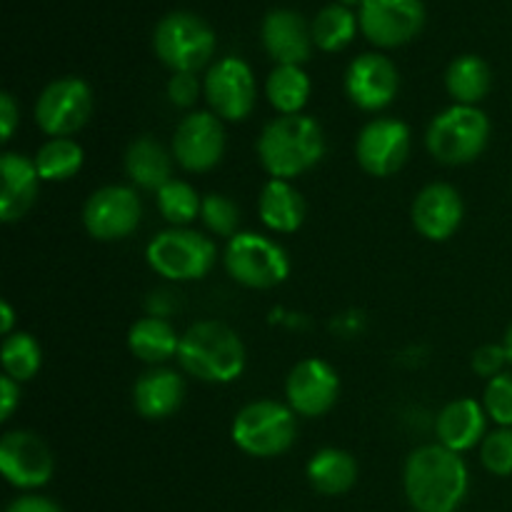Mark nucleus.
Returning <instances> with one entry per match:
<instances>
[{
  "instance_id": "nucleus-10",
  "label": "nucleus",
  "mask_w": 512,
  "mask_h": 512,
  "mask_svg": "<svg viewBox=\"0 0 512 512\" xmlns=\"http://www.w3.org/2000/svg\"><path fill=\"white\" fill-rule=\"evenodd\" d=\"M203 93L210 105V113L218 115L220 120H228V123H238L253 113L258 85H255L250 65L235 55H228L208 70Z\"/></svg>"
},
{
  "instance_id": "nucleus-41",
  "label": "nucleus",
  "mask_w": 512,
  "mask_h": 512,
  "mask_svg": "<svg viewBox=\"0 0 512 512\" xmlns=\"http://www.w3.org/2000/svg\"><path fill=\"white\" fill-rule=\"evenodd\" d=\"M13 323H15L13 308H10L8 300H3V303H0V333H3L5 338L13 335Z\"/></svg>"
},
{
  "instance_id": "nucleus-28",
  "label": "nucleus",
  "mask_w": 512,
  "mask_h": 512,
  "mask_svg": "<svg viewBox=\"0 0 512 512\" xmlns=\"http://www.w3.org/2000/svg\"><path fill=\"white\" fill-rule=\"evenodd\" d=\"M265 95L280 115H298L310 98V78L300 65H278L265 80Z\"/></svg>"
},
{
  "instance_id": "nucleus-17",
  "label": "nucleus",
  "mask_w": 512,
  "mask_h": 512,
  "mask_svg": "<svg viewBox=\"0 0 512 512\" xmlns=\"http://www.w3.org/2000/svg\"><path fill=\"white\" fill-rule=\"evenodd\" d=\"M400 90V75L393 60L380 53H365L350 63L345 73V93L355 108L378 113L388 108Z\"/></svg>"
},
{
  "instance_id": "nucleus-36",
  "label": "nucleus",
  "mask_w": 512,
  "mask_h": 512,
  "mask_svg": "<svg viewBox=\"0 0 512 512\" xmlns=\"http://www.w3.org/2000/svg\"><path fill=\"white\" fill-rule=\"evenodd\" d=\"M505 363H508V353H505L503 345L498 343H488V345H480L478 350L473 353V373L480 375L485 380H493L495 375L503 373Z\"/></svg>"
},
{
  "instance_id": "nucleus-35",
  "label": "nucleus",
  "mask_w": 512,
  "mask_h": 512,
  "mask_svg": "<svg viewBox=\"0 0 512 512\" xmlns=\"http://www.w3.org/2000/svg\"><path fill=\"white\" fill-rule=\"evenodd\" d=\"M483 408L500 428H512V373H500L488 380L483 393Z\"/></svg>"
},
{
  "instance_id": "nucleus-13",
  "label": "nucleus",
  "mask_w": 512,
  "mask_h": 512,
  "mask_svg": "<svg viewBox=\"0 0 512 512\" xmlns=\"http://www.w3.org/2000/svg\"><path fill=\"white\" fill-rule=\"evenodd\" d=\"M53 453L40 435L30 430H13L0 440V473L13 488H43L53 478Z\"/></svg>"
},
{
  "instance_id": "nucleus-19",
  "label": "nucleus",
  "mask_w": 512,
  "mask_h": 512,
  "mask_svg": "<svg viewBox=\"0 0 512 512\" xmlns=\"http://www.w3.org/2000/svg\"><path fill=\"white\" fill-rule=\"evenodd\" d=\"M265 50L278 65H303L313 50V30L295 10H270L260 28Z\"/></svg>"
},
{
  "instance_id": "nucleus-14",
  "label": "nucleus",
  "mask_w": 512,
  "mask_h": 512,
  "mask_svg": "<svg viewBox=\"0 0 512 512\" xmlns=\"http://www.w3.org/2000/svg\"><path fill=\"white\" fill-rule=\"evenodd\" d=\"M173 158L180 168L190 173L213 170L223 160L225 153V128L223 120L208 110L190 113L180 120L173 135Z\"/></svg>"
},
{
  "instance_id": "nucleus-24",
  "label": "nucleus",
  "mask_w": 512,
  "mask_h": 512,
  "mask_svg": "<svg viewBox=\"0 0 512 512\" xmlns=\"http://www.w3.org/2000/svg\"><path fill=\"white\" fill-rule=\"evenodd\" d=\"M125 173L133 185L158 193L165 183L173 180V155L155 138H138L125 153Z\"/></svg>"
},
{
  "instance_id": "nucleus-34",
  "label": "nucleus",
  "mask_w": 512,
  "mask_h": 512,
  "mask_svg": "<svg viewBox=\"0 0 512 512\" xmlns=\"http://www.w3.org/2000/svg\"><path fill=\"white\" fill-rule=\"evenodd\" d=\"M480 463L498 478L512 475V428H498L480 443Z\"/></svg>"
},
{
  "instance_id": "nucleus-23",
  "label": "nucleus",
  "mask_w": 512,
  "mask_h": 512,
  "mask_svg": "<svg viewBox=\"0 0 512 512\" xmlns=\"http://www.w3.org/2000/svg\"><path fill=\"white\" fill-rule=\"evenodd\" d=\"M258 213L273 233H295L305 220V200L290 180L270 178L260 190Z\"/></svg>"
},
{
  "instance_id": "nucleus-26",
  "label": "nucleus",
  "mask_w": 512,
  "mask_h": 512,
  "mask_svg": "<svg viewBox=\"0 0 512 512\" xmlns=\"http://www.w3.org/2000/svg\"><path fill=\"white\" fill-rule=\"evenodd\" d=\"M308 480L315 493L335 495L348 493L358 480V463L348 450L340 448H323L310 458L308 463Z\"/></svg>"
},
{
  "instance_id": "nucleus-33",
  "label": "nucleus",
  "mask_w": 512,
  "mask_h": 512,
  "mask_svg": "<svg viewBox=\"0 0 512 512\" xmlns=\"http://www.w3.org/2000/svg\"><path fill=\"white\" fill-rule=\"evenodd\" d=\"M200 218H203L205 228L210 233L220 235V238H235L238 235L240 225V210L228 195L210 193L203 198V210H200Z\"/></svg>"
},
{
  "instance_id": "nucleus-22",
  "label": "nucleus",
  "mask_w": 512,
  "mask_h": 512,
  "mask_svg": "<svg viewBox=\"0 0 512 512\" xmlns=\"http://www.w3.org/2000/svg\"><path fill=\"white\" fill-rule=\"evenodd\" d=\"M185 383L170 368H153L133 385V405L140 418L165 420L183 405Z\"/></svg>"
},
{
  "instance_id": "nucleus-9",
  "label": "nucleus",
  "mask_w": 512,
  "mask_h": 512,
  "mask_svg": "<svg viewBox=\"0 0 512 512\" xmlns=\"http://www.w3.org/2000/svg\"><path fill=\"white\" fill-rule=\"evenodd\" d=\"M93 113V90L83 78H58L45 85L35 103V123L50 138H70Z\"/></svg>"
},
{
  "instance_id": "nucleus-18",
  "label": "nucleus",
  "mask_w": 512,
  "mask_h": 512,
  "mask_svg": "<svg viewBox=\"0 0 512 512\" xmlns=\"http://www.w3.org/2000/svg\"><path fill=\"white\" fill-rule=\"evenodd\" d=\"M413 225L423 238L433 243L453 238L463 223V198L458 190L448 183H430L415 195L413 200Z\"/></svg>"
},
{
  "instance_id": "nucleus-31",
  "label": "nucleus",
  "mask_w": 512,
  "mask_h": 512,
  "mask_svg": "<svg viewBox=\"0 0 512 512\" xmlns=\"http://www.w3.org/2000/svg\"><path fill=\"white\" fill-rule=\"evenodd\" d=\"M0 363H3L8 378L28 383L38 375L40 365H43V350L30 333H13L3 340Z\"/></svg>"
},
{
  "instance_id": "nucleus-12",
  "label": "nucleus",
  "mask_w": 512,
  "mask_h": 512,
  "mask_svg": "<svg viewBox=\"0 0 512 512\" xmlns=\"http://www.w3.org/2000/svg\"><path fill=\"white\" fill-rule=\"evenodd\" d=\"M410 155V128L398 118H375L355 140V158L360 168L375 178L398 173Z\"/></svg>"
},
{
  "instance_id": "nucleus-3",
  "label": "nucleus",
  "mask_w": 512,
  "mask_h": 512,
  "mask_svg": "<svg viewBox=\"0 0 512 512\" xmlns=\"http://www.w3.org/2000/svg\"><path fill=\"white\" fill-rule=\"evenodd\" d=\"M180 368L203 383H233L245 370V345L220 320H200L180 335Z\"/></svg>"
},
{
  "instance_id": "nucleus-27",
  "label": "nucleus",
  "mask_w": 512,
  "mask_h": 512,
  "mask_svg": "<svg viewBox=\"0 0 512 512\" xmlns=\"http://www.w3.org/2000/svg\"><path fill=\"white\" fill-rule=\"evenodd\" d=\"M493 75L488 63L478 55H460L445 73V88L455 105H478L488 95Z\"/></svg>"
},
{
  "instance_id": "nucleus-5",
  "label": "nucleus",
  "mask_w": 512,
  "mask_h": 512,
  "mask_svg": "<svg viewBox=\"0 0 512 512\" xmlns=\"http://www.w3.org/2000/svg\"><path fill=\"white\" fill-rule=\"evenodd\" d=\"M490 140V120L478 105H450L435 115L425 133L428 153L443 165H465L480 158Z\"/></svg>"
},
{
  "instance_id": "nucleus-7",
  "label": "nucleus",
  "mask_w": 512,
  "mask_h": 512,
  "mask_svg": "<svg viewBox=\"0 0 512 512\" xmlns=\"http://www.w3.org/2000/svg\"><path fill=\"white\" fill-rule=\"evenodd\" d=\"M153 48L173 73H198L215 53V33L200 15L170 13L155 25Z\"/></svg>"
},
{
  "instance_id": "nucleus-8",
  "label": "nucleus",
  "mask_w": 512,
  "mask_h": 512,
  "mask_svg": "<svg viewBox=\"0 0 512 512\" xmlns=\"http://www.w3.org/2000/svg\"><path fill=\"white\" fill-rule=\"evenodd\" d=\"M223 263L235 283L255 290L275 288L290 275L288 253L275 240L260 233H238L230 238Z\"/></svg>"
},
{
  "instance_id": "nucleus-2",
  "label": "nucleus",
  "mask_w": 512,
  "mask_h": 512,
  "mask_svg": "<svg viewBox=\"0 0 512 512\" xmlns=\"http://www.w3.org/2000/svg\"><path fill=\"white\" fill-rule=\"evenodd\" d=\"M325 138L310 115H278L258 138V160L275 180H293L323 160Z\"/></svg>"
},
{
  "instance_id": "nucleus-21",
  "label": "nucleus",
  "mask_w": 512,
  "mask_h": 512,
  "mask_svg": "<svg viewBox=\"0 0 512 512\" xmlns=\"http://www.w3.org/2000/svg\"><path fill=\"white\" fill-rule=\"evenodd\" d=\"M3 193H0V218L3 223L20 220L30 210L38 195L40 175L33 158L20 153H3L0 158Z\"/></svg>"
},
{
  "instance_id": "nucleus-1",
  "label": "nucleus",
  "mask_w": 512,
  "mask_h": 512,
  "mask_svg": "<svg viewBox=\"0 0 512 512\" xmlns=\"http://www.w3.org/2000/svg\"><path fill=\"white\" fill-rule=\"evenodd\" d=\"M403 488L415 512H455L470 488L468 465L440 443L420 445L405 460Z\"/></svg>"
},
{
  "instance_id": "nucleus-30",
  "label": "nucleus",
  "mask_w": 512,
  "mask_h": 512,
  "mask_svg": "<svg viewBox=\"0 0 512 512\" xmlns=\"http://www.w3.org/2000/svg\"><path fill=\"white\" fill-rule=\"evenodd\" d=\"M310 30H313V43L318 45L320 50L335 53V50L345 48V45L355 38V33H358V18H355V13L350 8L333 3L325 5V8L315 15Z\"/></svg>"
},
{
  "instance_id": "nucleus-16",
  "label": "nucleus",
  "mask_w": 512,
  "mask_h": 512,
  "mask_svg": "<svg viewBox=\"0 0 512 512\" xmlns=\"http://www.w3.org/2000/svg\"><path fill=\"white\" fill-rule=\"evenodd\" d=\"M340 395V378L330 363L320 358L300 360L285 380V398L300 418H320L335 405Z\"/></svg>"
},
{
  "instance_id": "nucleus-20",
  "label": "nucleus",
  "mask_w": 512,
  "mask_h": 512,
  "mask_svg": "<svg viewBox=\"0 0 512 512\" xmlns=\"http://www.w3.org/2000/svg\"><path fill=\"white\" fill-rule=\"evenodd\" d=\"M485 425H488V413H485L483 403L473 398H458L438 413L435 435L443 448L463 455L483 443Z\"/></svg>"
},
{
  "instance_id": "nucleus-4",
  "label": "nucleus",
  "mask_w": 512,
  "mask_h": 512,
  "mask_svg": "<svg viewBox=\"0 0 512 512\" xmlns=\"http://www.w3.org/2000/svg\"><path fill=\"white\" fill-rule=\"evenodd\" d=\"M298 435V418L290 405L278 400H255L238 410L230 438L253 458H278L288 453Z\"/></svg>"
},
{
  "instance_id": "nucleus-37",
  "label": "nucleus",
  "mask_w": 512,
  "mask_h": 512,
  "mask_svg": "<svg viewBox=\"0 0 512 512\" xmlns=\"http://www.w3.org/2000/svg\"><path fill=\"white\" fill-rule=\"evenodd\" d=\"M168 98L175 108H190L200 98V83L195 73H173L168 83Z\"/></svg>"
},
{
  "instance_id": "nucleus-15",
  "label": "nucleus",
  "mask_w": 512,
  "mask_h": 512,
  "mask_svg": "<svg viewBox=\"0 0 512 512\" xmlns=\"http://www.w3.org/2000/svg\"><path fill=\"white\" fill-rule=\"evenodd\" d=\"M425 25L420 0H368L360 8V30L378 48L410 43Z\"/></svg>"
},
{
  "instance_id": "nucleus-40",
  "label": "nucleus",
  "mask_w": 512,
  "mask_h": 512,
  "mask_svg": "<svg viewBox=\"0 0 512 512\" xmlns=\"http://www.w3.org/2000/svg\"><path fill=\"white\" fill-rule=\"evenodd\" d=\"M5 512H63L58 503H53L50 498L43 495H23V498H15L13 503L5 508Z\"/></svg>"
},
{
  "instance_id": "nucleus-38",
  "label": "nucleus",
  "mask_w": 512,
  "mask_h": 512,
  "mask_svg": "<svg viewBox=\"0 0 512 512\" xmlns=\"http://www.w3.org/2000/svg\"><path fill=\"white\" fill-rule=\"evenodd\" d=\"M18 123H20L18 103H15V98L10 93H3L0 95V135H3L0 140H3V143H8V140L13 138Z\"/></svg>"
},
{
  "instance_id": "nucleus-39",
  "label": "nucleus",
  "mask_w": 512,
  "mask_h": 512,
  "mask_svg": "<svg viewBox=\"0 0 512 512\" xmlns=\"http://www.w3.org/2000/svg\"><path fill=\"white\" fill-rule=\"evenodd\" d=\"M20 403V383L18 380L3 375L0 378V420H10V415L15 413Z\"/></svg>"
},
{
  "instance_id": "nucleus-42",
  "label": "nucleus",
  "mask_w": 512,
  "mask_h": 512,
  "mask_svg": "<svg viewBox=\"0 0 512 512\" xmlns=\"http://www.w3.org/2000/svg\"><path fill=\"white\" fill-rule=\"evenodd\" d=\"M503 348H505V353H508V363L512 365V323H510L508 333H505V340H503Z\"/></svg>"
},
{
  "instance_id": "nucleus-32",
  "label": "nucleus",
  "mask_w": 512,
  "mask_h": 512,
  "mask_svg": "<svg viewBox=\"0 0 512 512\" xmlns=\"http://www.w3.org/2000/svg\"><path fill=\"white\" fill-rule=\"evenodd\" d=\"M158 210L173 228H185L193 223L203 210V200L195 193L193 185L183 180H170L158 190Z\"/></svg>"
},
{
  "instance_id": "nucleus-25",
  "label": "nucleus",
  "mask_w": 512,
  "mask_h": 512,
  "mask_svg": "<svg viewBox=\"0 0 512 512\" xmlns=\"http://www.w3.org/2000/svg\"><path fill=\"white\" fill-rule=\"evenodd\" d=\"M128 348L138 360L150 365H163L168 360L178 358L180 335L173 325L160 315L135 320L128 333Z\"/></svg>"
},
{
  "instance_id": "nucleus-11",
  "label": "nucleus",
  "mask_w": 512,
  "mask_h": 512,
  "mask_svg": "<svg viewBox=\"0 0 512 512\" xmlns=\"http://www.w3.org/2000/svg\"><path fill=\"white\" fill-rule=\"evenodd\" d=\"M143 203L128 185H105L95 190L83 208V225L95 240H123L138 230Z\"/></svg>"
},
{
  "instance_id": "nucleus-43",
  "label": "nucleus",
  "mask_w": 512,
  "mask_h": 512,
  "mask_svg": "<svg viewBox=\"0 0 512 512\" xmlns=\"http://www.w3.org/2000/svg\"><path fill=\"white\" fill-rule=\"evenodd\" d=\"M340 5H345V8H363L365 3H368V0H338Z\"/></svg>"
},
{
  "instance_id": "nucleus-29",
  "label": "nucleus",
  "mask_w": 512,
  "mask_h": 512,
  "mask_svg": "<svg viewBox=\"0 0 512 512\" xmlns=\"http://www.w3.org/2000/svg\"><path fill=\"white\" fill-rule=\"evenodd\" d=\"M85 153L80 143L73 138H50L35 153L33 163L38 168L40 180L58 183V180H70L80 168H83Z\"/></svg>"
},
{
  "instance_id": "nucleus-6",
  "label": "nucleus",
  "mask_w": 512,
  "mask_h": 512,
  "mask_svg": "<svg viewBox=\"0 0 512 512\" xmlns=\"http://www.w3.org/2000/svg\"><path fill=\"white\" fill-rule=\"evenodd\" d=\"M145 258L160 278L188 283V280L205 278L213 270L218 248L198 230L170 228L150 240Z\"/></svg>"
}]
</instances>
